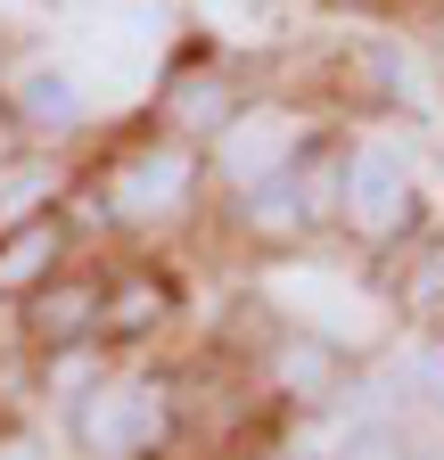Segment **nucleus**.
I'll use <instances>...</instances> for the list:
<instances>
[{
	"label": "nucleus",
	"mask_w": 444,
	"mask_h": 460,
	"mask_svg": "<svg viewBox=\"0 0 444 460\" xmlns=\"http://www.w3.org/2000/svg\"><path fill=\"white\" fill-rule=\"evenodd\" d=\"M338 214L362 230V239H395V230L420 214V190H412L404 156H386V148H354V156L338 164Z\"/></svg>",
	"instance_id": "1"
},
{
	"label": "nucleus",
	"mask_w": 444,
	"mask_h": 460,
	"mask_svg": "<svg viewBox=\"0 0 444 460\" xmlns=\"http://www.w3.org/2000/svg\"><path fill=\"white\" fill-rule=\"evenodd\" d=\"M297 140H305V124H297L289 107H247V115L222 124L214 164H222V181H231V190H255V181H271V172H289Z\"/></svg>",
	"instance_id": "2"
},
{
	"label": "nucleus",
	"mask_w": 444,
	"mask_h": 460,
	"mask_svg": "<svg viewBox=\"0 0 444 460\" xmlns=\"http://www.w3.org/2000/svg\"><path fill=\"white\" fill-rule=\"evenodd\" d=\"M156 436H164V386H148V378L99 386V394L83 402V444L107 452V460H132V452H148Z\"/></svg>",
	"instance_id": "3"
},
{
	"label": "nucleus",
	"mask_w": 444,
	"mask_h": 460,
	"mask_svg": "<svg viewBox=\"0 0 444 460\" xmlns=\"http://www.w3.org/2000/svg\"><path fill=\"white\" fill-rule=\"evenodd\" d=\"M190 181H198V164H190V148L182 140H164V148H140L116 181H107V206H116L124 222H164L182 198H190Z\"/></svg>",
	"instance_id": "4"
},
{
	"label": "nucleus",
	"mask_w": 444,
	"mask_h": 460,
	"mask_svg": "<svg viewBox=\"0 0 444 460\" xmlns=\"http://www.w3.org/2000/svg\"><path fill=\"white\" fill-rule=\"evenodd\" d=\"M164 124H173V132H222V124H231V91H222V66H214V75H190V83L164 91Z\"/></svg>",
	"instance_id": "5"
},
{
	"label": "nucleus",
	"mask_w": 444,
	"mask_h": 460,
	"mask_svg": "<svg viewBox=\"0 0 444 460\" xmlns=\"http://www.w3.org/2000/svg\"><path fill=\"white\" fill-rule=\"evenodd\" d=\"M49 263H58V230H49V222L17 230V239L0 247V296H17V288H41V279H49Z\"/></svg>",
	"instance_id": "6"
},
{
	"label": "nucleus",
	"mask_w": 444,
	"mask_h": 460,
	"mask_svg": "<svg viewBox=\"0 0 444 460\" xmlns=\"http://www.w3.org/2000/svg\"><path fill=\"white\" fill-rule=\"evenodd\" d=\"M305 214H313V206H305V190L289 181V172H271V181L247 190V222L263 230V239H289V230H305Z\"/></svg>",
	"instance_id": "7"
},
{
	"label": "nucleus",
	"mask_w": 444,
	"mask_h": 460,
	"mask_svg": "<svg viewBox=\"0 0 444 460\" xmlns=\"http://www.w3.org/2000/svg\"><path fill=\"white\" fill-rule=\"evenodd\" d=\"M280 386L289 394H329L338 386V354H329L321 337H289L280 345Z\"/></svg>",
	"instance_id": "8"
},
{
	"label": "nucleus",
	"mask_w": 444,
	"mask_h": 460,
	"mask_svg": "<svg viewBox=\"0 0 444 460\" xmlns=\"http://www.w3.org/2000/svg\"><path fill=\"white\" fill-rule=\"evenodd\" d=\"M83 321H99L91 288H49V296H33V329H49V337H83Z\"/></svg>",
	"instance_id": "9"
},
{
	"label": "nucleus",
	"mask_w": 444,
	"mask_h": 460,
	"mask_svg": "<svg viewBox=\"0 0 444 460\" xmlns=\"http://www.w3.org/2000/svg\"><path fill=\"white\" fill-rule=\"evenodd\" d=\"M17 99H25V115H41V124H58V132L75 124V91H67L58 75H25V83H17Z\"/></svg>",
	"instance_id": "10"
},
{
	"label": "nucleus",
	"mask_w": 444,
	"mask_h": 460,
	"mask_svg": "<svg viewBox=\"0 0 444 460\" xmlns=\"http://www.w3.org/2000/svg\"><path fill=\"white\" fill-rule=\"evenodd\" d=\"M338 460H404V436H395V428H378V420H362V428L338 444Z\"/></svg>",
	"instance_id": "11"
},
{
	"label": "nucleus",
	"mask_w": 444,
	"mask_h": 460,
	"mask_svg": "<svg viewBox=\"0 0 444 460\" xmlns=\"http://www.w3.org/2000/svg\"><path fill=\"white\" fill-rule=\"evenodd\" d=\"M41 190H49V172L33 164L25 181H9V206H0V222H33V214H41Z\"/></svg>",
	"instance_id": "12"
},
{
	"label": "nucleus",
	"mask_w": 444,
	"mask_h": 460,
	"mask_svg": "<svg viewBox=\"0 0 444 460\" xmlns=\"http://www.w3.org/2000/svg\"><path fill=\"white\" fill-rule=\"evenodd\" d=\"M148 313H164V288H124L107 321H148Z\"/></svg>",
	"instance_id": "13"
},
{
	"label": "nucleus",
	"mask_w": 444,
	"mask_h": 460,
	"mask_svg": "<svg viewBox=\"0 0 444 460\" xmlns=\"http://www.w3.org/2000/svg\"><path fill=\"white\" fill-rule=\"evenodd\" d=\"M412 378H428V386H436V402H444V345H428V354L412 362Z\"/></svg>",
	"instance_id": "14"
},
{
	"label": "nucleus",
	"mask_w": 444,
	"mask_h": 460,
	"mask_svg": "<svg viewBox=\"0 0 444 460\" xmlns=\"http://www.w3.org/2000/svg\"><path fill=\"white\" fill-rule=\"evenodd\" d=\"M0 460H49V452H41L33 436H9V444H0Z\"/></svg>",
	"instance_id": "15"
},
{
	"label": "nucleus",
	"mask_w": 444,
	"mask_h": 460,
	"mask_svg": "<svg viewBox=\"0 0 444 460\" xmlns=\"http://www.w3.org/2000/svg\"><path fill=\"white\" fill-rule=\"evenodd\" d=\"M428 460H444V452H428Z\"/></svg>",
	"instance_id": "16"
}]
</instances>
